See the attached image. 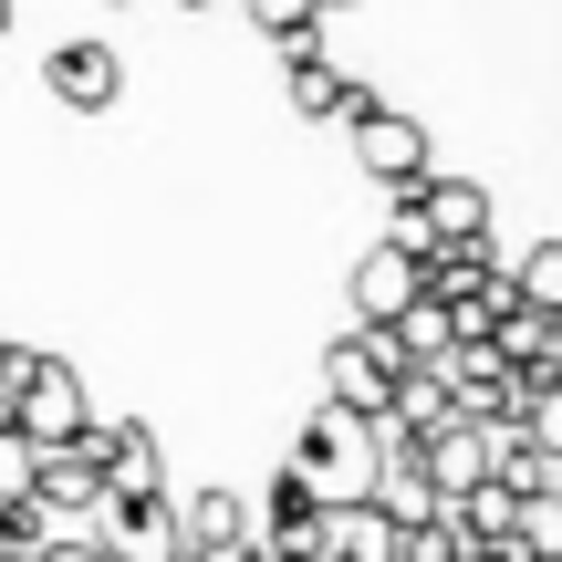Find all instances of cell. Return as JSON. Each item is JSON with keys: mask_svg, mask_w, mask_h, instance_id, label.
Listing matches in <instances>:
<instances>
[{"mask_svg": "<svg viewBox=\"0 0 562 562\" xmlns=\"http://www.w3.org/2000/svg\"><path fill=\"white\" fill-rule=\"evenodd\" d=\"M281 469H292L323 510H344V501H364V490H375V427H355V417H334V406H323V417L292 438V459H281Z\"/></svg>", "mask_w": 562, "mask_h": 562, "instance_id": "6da1fadb", "label": "cell"}, {"mask_svg": "<svg viewBox=\"0 0 562 562\" xmlns=\"http://www.w3.org/2000/svg\"><path fill=\"white\" fill-rule=\"evenodd\" d=\"M427 302L459 323V344H480L501 313H521V302H510V271H501V250H490V240L438 250V261H427Z\"/></svg>", "mask_w": 562, "mask_h": 562, "instance_id": "7a4b0ae2", "label": "cell"}, {"mask_svg": "<svg viewBox=\"0 0 562 562\" xmlns=\"http://www.w3.org/2000/svg\"><path fill=\"white\" fill-rule=\"evenodd\" d=\"M83 427H94V406H83V375L63 355H21V385H11V438L32 448H74Z\"/></svg>", "mask_w": 562, "mask_h": 562, "instance_id": "3957f363", "label": "cell"}, {"mask_svg": "<svg viewBox=\"0 0 562 562\" xmlns=\"http://www.w3.org/2000/svg\"><path fill=\"white\" fill-rule=\"evenodd\" d=\"M355 167L385 188V199H417V188L438 178V167H427V125H417V115H396L385 94L355 115Z\"/></svg>", "mask_w": 562, "mask_h": 562, "instance_id": "277c9868", "label": "cell"}, {"mask_svg": "<svg viewBox=\"0 0 562 562\" xmlns=\"http://www.w3.org/2000/svg\"><path fill=\"white\" fill-rule=\"evenodd\" d=\"M94 542L104 562H178V501L167 490H136V501H94Z\"/></svg>", "mask_w": 562, "mask_h": 562, "instance_id": "5b68a950", "label": "cell"}, {"mask_svg": "<svg viewBox=\"0 0 562 562\" xmlns=\"http://www.w3.org/2000/svg\"><path fill=\"white\" fill-rule=\"evenodd\" d=\"M385 396H396V364L375 355V334H344V344H323V406H334V417H355V427H385Z\"/></svg>", "mask_w": 562, "mask_h": 562, "instance_id": "8992f818", "label": "cell"}, {"mask_svg": "<svg viewBox=\"0 0 562 562\" xmlns=\"http://www.w3.org/2000/svg\"><path fill=\"white\" fill-rule=\"evenodd\" d=\"M42 83H53L63 115H104V104L125 94V53H115V42H53Z\"/></svg>", "mask_w": 562, "mask_h": 562, "instance_id": "52a82bcc", "label": "cell"}, {"mask_svg": "<svg viewBox=\"0 0 562 562\" xmlns=\"http://www.w3.org/2000/svg\"><path fill=\"white\" fill-rule=\"evenodd\" d=\"M281 94H292L302 125H355L364 104H375L355 74H344V63H323V53H281Z\"/></svg>", "mask_w": 562, "mask_h": 562, "instance_id": "ba28073f", "label": "cell"}, {"mask_svg": "<svg viewBox=\"0 0 562 562\" xmlns=\"http://www.w3.org/2000/svg\"><path fill=\"white\" fill-rule=\"evenodd\" d=\"M94 501H104V480H94V448H42V469H32V510L53 531H74V521H94Z\"/></svg>", "mask_w": 562, "mask_h": 562, "instance_id": "9c48e42d", "label": "cell"}, {"mask_svg": "<svg viewBox=\"0 0 562 562\" xmlns=\"http://www.w3.org/2000/svg\"><path fill=\"white\" fill-rule=\"evenodd\" d=\"M83 448H94V480H104V501L167 490V448L146 438V427H83Z\"/></svg>", "mask_w": 562, "mask_h": 562, "instance_id": "30bf717a", "label": "cell"}, {"mask_svg": "<svg viewBox=\"0 0 562 562\" xmlns=\"http://www.w3.org/2000/svg\"><path fill=\"white\" fill-rule=\"evenodd\" d=\"M417 292H427V271L406 261V250H385V240H375V250L355 261V334H385V323H396Z\"/></svg>", "mask_w": 562, "mask_h": 562, "instance_id": "8fae6325", "label": "cell"}, {"mask_svg": "<svg viewBox=\"0 0 562 562\" xmlns=\"http://www.w3.org/2000/svg\"><path fill=\"white\" fill-rule=\"evenodd\" d=\"M178 542L199 552V562H229V552L261 542V531H250V501H240V490H199V501H178Z\"/></svg>", "mask_w": 562, "mask_h": 562, "instance_id": "7c38bea8", "label": "cell"}, {"mask_svg": "<svg viewBox=\"0 0 562 562\" xmlns=\"http://www.w3.org/2000/svg\"><path fill=\"white\" fill-rule=\"evenodd\" d=\"M417 209H427V229H438V250L490 240V188H480V178H427V188H417Z\"/></svg>", "mask_w": 562, "mask_h": 562, "instance_id": "4fadbf2b", "label": "cell"}, {"mask_svg": "<svg viewBox=\"0 0 562 562\" xmlns=\"http://www.w3.org/2000/svg\"><path fill=\"white\" fill-rule=\"evenodd\" d=\"M448 344H459V323H448L438 302L417 292V302H406V313H396V323H385V334H375V355H385V364H396V375H406V364H448Z\"/></svg>", "mask_w": 562, "mask_h": 562, "instance_id": "5bb4252c", "label": "cell"}, {"mask_svg": "<svg viewBox=\"0 0 562 562\" xmlns=\"http://www.w3.org/2000/svg\"><path fill=\"white\" fill-rule=\"evenodd\" d=\"M323 562H396V521H385L375 501L323 510Z\"/></svg>", "mask_w": 562, "mask_h": 562, "instance_id": "9a60e30c", "label": "cell"}, {"mask_svg": "<svg viewBox=\"0 0 562 562\" xmlns=\"http://www.w3.org/2000/svg\"><path fill=\"white\" fill-rule=\"evenodd\" d=\"M240 11H250L261 42H281V53H323V11L313 0H240Z\"/></svg>", "mask_w": 562, "mask_h": 562, "instance_id": "2e32d148", "label": "cell"}, {"mask_svg": "<svg viewBox=\"0 0 562 562\" xmlns=\"http://www.w3.org/2000/svg\"><path fill=\"white\" fill-rule=\"evenodd\" d=\"M510 302H521V313H542V323H562V240L521 250V271H510Z\"/></svg>", "mask_w": 562, "mask_h": 562, "instance_id": "e0dca14e", "label": "cell"}, {"mask_svg": "<svg viewBox=\"0 0 562 562\" xmlns=\"http://www.w3.org/2000/svg\"><path fill=\"white\" fill-rule=\"evenodd\" d=\"M385 250H406L417 271L438 261V229H427V209H417V199H385Z\"/></svg>", "mask_w": 562, "mask_h": 562, "instance_id": "ac0fdd59", "label": "cell"}, {"mask_svg": "<svg viewBox=\"0 0 562 562\" xmlns=\"http://www.w3.org/2000/svg\"><path fill=\"white\" fill-rule=\"evenodd\" d=\"M32 469H42L32 438H0V501H32Z\"/></svg>", "mask_w": 562, "mask_h": 562, "instance_id": "d6986e66", "label": "cell"}, {"mask_svg": "<svg viewBox=\"0 0 562 562\" xmlns=\"http://www.w3.org/2000/svg\"><path fill=\"white\" fill-rule=\"evenodd\" d=\"M0 32H11V0H0Z\"/></svg>", "mask_w": 562, "mask_h": 562, "instance_id": "ffe728a7", "label": "cell"}, {"mask_svg": "<svg viewBox=\"0 0 562 562\" xmlns=\"http://www.w3.org/2000/svg\"><path fill=\"white\" fill-rule=\"evenodd\" d=\"M178 11H209V0H178Z\"/></svg>", "mask_w": 562, "mask_h": 562, "instance_id": "44dd1931", "label": "cell"}, {"mask_svg": "<svg viewBox=\"0 0 562 562\" xmlns=\"http://www.w3.org/2000/svg\"><path fill=\"white\" fill-rule=\"evenodd\" d=\"M313 11H344V0H313Z\"/></svg>", "mask_w": 562, "mask_h": 562, "instance_id": "7402d4cb", "label": "cell"}, {"mask_svg": "<svg viewBox=\"0 0 562 562\" xmlns=\"http://www.w3.org/2000/svg\"><path fill=\"white\" fill-rule=\"evenodd\" d=\"M178 562H199V552H178Z\"/></svg>", "mask_w": 562, "mask_h": 562, "instance_id": "603a6c76", "label": "cell"}]
</instances>
